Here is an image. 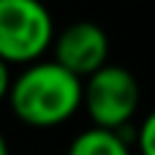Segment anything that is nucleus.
<instances>
[{"mask_svg":"<svg viewBox=\"0 0 155 155\" xmlns=\"http://www.w3.org/2000/svg\"><path fill=\"white\" fill-rule=\"evenodd\" d=\"M68 155H131V150L123 131L87 128L71 142Z\"/></svg>","mask_w":155,"mask_h":155,"instance_id":"nucleus-5","label":"nucleus"},{"mask_svg":"<svg viewBox=\"0 0 155 155\" xmlns=\"http://www.w3.org/2000/svg\"><path fill=\"white\" fill-rule=\"evenodd\" d=\"M8 104L25 125L52 128L74 117L84 104V82L57 60H38L14 79Z\"/></svg>","mask_w":155,"mask_h":155,"instance_id":"nucleus-1","label":"nucleus"},{"mask_svg":"<svg viewBox=\"0 0 155 155\" xmlns=\"http://www.w3.org/2000/svg\"><path fill=\"white\" fill-rule=\"evenodd\" d=\"M11 87H14V79H11V74H8V63L0 60V101L11 95Z\"/></svg>","mask_w":155,"mask_h":155,"instance_id":"nucleus-7","label":"nucleus"},{"mask_svg":"<svg viewBox=\"0 0 155 155\" xmlns=\"http://www.w3.org/2000/svg\"><path fill=\"white\" fill-rule=\"evenodd\" d=\"M136 147L142 155H155V112L144 117V123L136 131Z\"/></svg>","mask_w":155,"mask_h":155,"instance_id":"nucleus-6","label":"nucleus"},{"mask_svg":"<svg viewBox=\"0 0 155 155\" xmlns=\"http://www.w3.org/2000/svg\"><path fill=\"white\" fill-rule=\"evenodd\" d=\"M0 155H8V144H5V139H3V134H0Z\"/></svg>","mask_w":155,"mask_h":155,"instance_id":"nucleus-8","label":"nucleus"},{"mask_svg":"<svg viewBox=\"0 0 155 155\" xmlns=\"http://www.w3.org/2000/svg\"><path fill=\"white\" fill-rule=\"evenodd\" d=\"M54 60L84 82L109 65V35L95 22H74L57 33Z\"/></svg>","mask_w":155,"mask_h":155,"instance_id":"nucleus-4","label":"nucleus"},{"mask_svg":"<svg viewBox=\"0 0 155 155\" xmlns=\"http://www.w3.org/2000/svg\"><path fill=\"white\" fill-rule=\"evenodd\" d=\"M54 38L52 14L41 0H0V60L33 65Z\"/></svg>","mask_w":155,"mask_h":155,"instance_id":"nucleus-2","label":"nucleus"},{"mask_svg":"<svg viewBox=\"0 0 155 155\" xmlns=\"http://www.w3.org/2000/svg\"><path fill=\"white\" fill-rule=\"evenodd\" d=\"M139 106V82L123 65H106L84 82V109L95 128L123 131Z\"/></svg>","mask_w":155,"mask_h":155,"instance_id":"nucleus-3","label":"nucleus"}]
</instances>
